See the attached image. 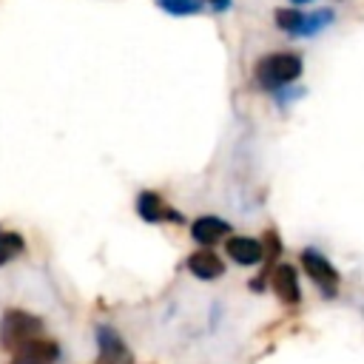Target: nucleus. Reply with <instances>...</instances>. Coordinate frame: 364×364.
Segmentation results:
<instances>
[{
    "label": "nucleus",
    "mask_w": 364,
    "mask_h": 364,
    "mask_svg": "<svg viewBox=\"0 0 364 364\" xmlns=\"http://www.w3.org/2000/svg\"><path fill=\"white\" fill-rule=\"evenodd\" d=\"M299 74H301V57L293 51L264 54L256 63V82L264 91H279V88L290 85L293 80H299Z\"/></svg>",
    "instance_id": "nucleus-1"
},
{
    "label": "nucleus",
    "mask_w": 364,
    "mask_h": 364,
    "mask_svg": "<svg viewBox=\"0 0 364 364\" xmlns=\"http://www.w3.org/2000/svg\"><path fill=\"white\" fill-rule=\"evenodd\" d=\"M40 333H43V321L26 310H6L0 318V347L9 353Z\"/></svg>",
    "instance_id": "nucleus-2"
},
{
    "label": "nucleus",
    "mask_w": 364,
    "mask_h": 364,
    "mask_svg": "<svg viewBox=\"0 0 364 364\" xmlns=\"http://www.w3.org/2000/svg\"><path fill=\"white\" fill-rule=\"evenodd\" d=\"M301 267H304V273L324 290L327 299L336 296V290H338V270L330 264V259H327L324 253H318L316 247L301 250Z\"/></svg>",
    "instance_id": "nucleus-3"
},
{
    "label": "nucleus",
    "mask_w": 364,
    "mask_h": 364,
    "mask_svg": "<svg viewBox=\"0 0 364 364\" xmlns=\"http://www.w3.org/2000/svg\"><path fill=\"white\" fill-rule=\"evenodd\" d=\"M60 361V344L46 336H34L11 350L9 364H57Z\"/></svg>",
    "instance_id": "nucleus-4"
},
{
    "label": "nucleus",
    "mask_w": 364,
    "mask_h": 364,
    "mask_svg": "<svg viewBox=\"0 0 364 364\" xmlns=\"http://www.w3.org/2000/svg\"><path fill=\"white\" fill-rule=\"evenodd\" d=\"M97 361L94 364H134L131 350L111 324H97Z\"/></svg>",
    "instance_id": "nucleus-5"
},
{
    "label": "nucleus",
    "mask_w": 364,
    "mask_h": 364,
    "mask_svg": "<svg viewBox=\"0 0 364 364\" xmlns=\"http://www.w3.org/2000/svg\"><path fill=\"white\" fill-rule=\"evenodd\" d=\"M136 213L142 222H151V225H162V222H173V225H182L185 222V213H179L176 208H171L159 193L154 191H142L136 196Z\"/></svg>",
    "instance_id": "nucleus-6"
},
{
    "label": "nucleus",
    "mask_w": 364,
    "mask_h": 364,
    "mask_svg": "<svg viewBox=\"0 0 364 364\" xmlns=\"http://www.w3.org/2000/svg\"><path fill=\"white\" fill-rule=\"evenodd\" d=\"M267 276H270L273 293H276L284 304H299V301H301L299 273H296V267H293V264H279V267H273Z\"/></svg>",
    "instance_id": "nucleus-7"
},
{
    "label": "nucleus",
    "mask_w": 364,
    "mask_h": 364,
    "mask_svg": "<svg viewBox=\"0 0 364 364\" xmlns=\"http://www.w3.org/2000/svg\"><path fill=\"white\" fill-rule=\"evenodd\" d=\"M228 256L236 262V264H259L264 259V250H262V242L253 239V236H228V245H225Z\"/></svg>",
    "instance_id": "nucleus-8"
},
{
    "label": "nucleus",
    "mask_w": 364,
    "mask_h": 364,
    "mask_svg": "<svg viewBox=\"0 0 364 364\" xmlns=\"http://www.w3.org/2000/svg\"><path fill=\"white\" fill-rule=\"evenodd\" d=\"M185 267H188V273H193L196 279H205V282H213V279H219V276L225 273V262H222L213 250H208V247L193 250V253L188 256Z\"/></svg>",
    "instance_id": "nucleus-9"
},
{
    "label": "nucleus",
    "mask_w": 364,
    "mask_h": 364,
    "mask_svg": "<svg viewBox=\"0 0 364 364\" xmlns=\"http://www.w3.org/2000/svg\"><path fill=\"white\" fill-rule=\"evenodd\" d=\"M230 233V225L219 216H199L193 225H191V236L202 245V247H210L216 242H222L225 236Z\"/></svg>",
    "instance_id": "nucleus-10"
},
{
    "label": "nucleus",
    "mask_w": 364,
    "mask_h": 364,
    "mask_svg": "<svg viewBox=\"0 0 364 364\" xmlns=\"http://www.w3.org/2000/svg\"><path fill=\"white\" fill-rule=\"evenodd\" d=\"M333 23V11L330 9H318V11H313V14H304L301 17V26H299V31H296V37H313V34H318L321 28H327Z\"/></svg>",
    "instance_id": "nucleus-11"
},
{
    "label": "nucleus",
    "mask_w": 364,
    "mask_h": 364,
    "mask_svg": "<svg viewBox=\"0 0 364 364\" xmlns=\"http://www.w3.org/2000/svg\"><path fill=\"white\" fill-rule=\"evenodd\" d=\"M26 250V242L20 233H11V230H0V267L9 264L11 259H17L20 253Z\"/></svg>",
    "instance_id": "nucleus-12"
},
{
    "label": "nucleus",
    "mask_w": 364,
    "mask_h": 364,
    "mask_svg": "<svg viewBox=\"0 0 364 364\" xmlns=\"http://www.w3.org/2000/svg\"><path fill=\"white\" fill-rule=\"evenodd\" d=\"M301 17H304V11L279 9V11H276V26H279L282 31H287L290 37H296V31H299V26H301Z\"/></svg>",
    "instance_id": "nucleus-13"
},
{
    "label": "nucleus",
    "mask_w": 364,
    "mask_h": 364,
    "mask_svg": "<svg viewBox=\"0 0 364 364\" xmlns=\"http://www.w3.org/2000/svg\"><path fill=\"white\" fill-rule=\"evenodd\" d=\"M168 14H176V17H182V14H199L202 11V3L199 0H156Z\"/></svg>",
    "instance_id": "nucleus-14"
},
{
    "label": "nucleus",
    "mask_w": 364,
    "mask_h": 364,
    "mask_svg": "<svg viewBox=\"0 0 364 364\" xmlns=\"http://www.w3.org/2000/svg\"><path fill=\"white\" fill-rule=\"evenodd\" d=\"M262 250H264V259H267V267H270V262L279 259V253H282V239H279V233H276L273 228L264 230V236H262Z\"/></svg>",
    "instance_id": "nucleus-15"
},
{
    "label": "nucleus",
    "mask_w": 364,
    "mask_h": 364,
    "mask_svg": "<svg viewBox=\"0 0 364 364\" xmlns=\"http://www.w3.org/2000/svg\"><path fill=\"white\" fill-rule=\"evenodd\" d=\"M208 3H210V6L216 9V11H225V9L230 6V0H208Z\"/></svg>",
    "instance_id": "nucleus-16"
},
{
    "label": "nucleus",
    "mask_w": 364,
    "mask_h": 364,
    "mask_svg": "<svg viewBox=\"0 0 364 364\" xmlns=\"http://www.w3.org/2000/svg\"><path fill=\"white\" fill-rule=\"evenodd\" d=\"M293 3H296V6H301V3H310V0H293Z\"/></svg>",
    "instance_id": "nucleus-17"
}]
</instances>
